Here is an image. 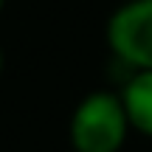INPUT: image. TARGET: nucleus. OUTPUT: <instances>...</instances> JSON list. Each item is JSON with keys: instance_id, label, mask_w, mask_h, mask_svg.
Masks as SVG:
<instances>
[{"instance_id": "obj_1", "label": "nucleus", "mask_w": 152, "mask_h": 152, "mask_svg": "<svg viewBox=\"0 0 152 152\" xmlns=\"http://www.w3.org/2000/svg\"><path fill=\"white\" fill-rule=\"evenodd\" d=\"M130 132L127 110L113 87L85 93L68 118V144L73 152H121Z\"/></svg>"}, {"instance_id": "obj_2", "label": "nucleus", "mask_w": 152, "mask_h": 152, "mask_svg": "<svg viewBox=\"0 0 152 152\" xmlns=\"http://www.w3.org/2000/svg\"><path fill=\"white\" fill-rule=\"evenodd\" d=\"M110 56L130 71H152V0H121L104 26Z\"/></svg>"}, {"instance_id": "obj_3", "label": "nucleus", "mask_w": 152, "mask_h": 152, "mask_svg": "<svg viewBox=\"0 0 152 152\" xmlns=\"http://www.w3.org/2000/svg\"><path fill=\"white\" fill-rule=\"evenodd\" d=\"M118 96L132 132H141L152 141V71H135L118 87Z\"/></svg>"}, {"instance_id": "obj_4", "label": "nucleus", "mask_w": 152, "mask_h": 152, "mask_svg": "<svg viewBox=\"0 0 152 152\" xmlns=\"http://www.w3.org/2000/svg\"><path fill=\"white\" fill-rule=\"evenodd\" d=\"M3 65H6V54H3V48H0V76H3Z\"/></svg>"}, {"instance_id": "obj_5", "label": "nucleus", "mask_w": 152, "mask_h": 152, "mask_svg": "<svg viewBox=\"0 0 152 152\" xmlns=\"http://www.w3.org/2000/svg\"><path fill=\"white\" fill-rule=\"evenodd\" d=\"M3 6H6V0H0V11H3Z\"/></svg>"}]
</instances>
